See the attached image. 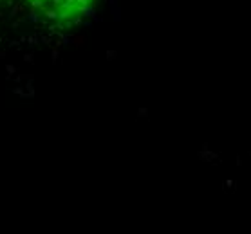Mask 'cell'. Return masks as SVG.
Wrapping results in <instances>:
<instances>
[{
  "mask_svg": "<svg viewBox=\"0 0 251 234\" xmlns=\"http://www.w3.org/2000/svg\"><path fill=\"white\" fill-rule=\"evenodd\" d=\"M25 9V4H22V2H18V4H15V5H13V7H11V13H9V15H7V18L9 20H15L18 15H20V13H22Z\"/></svg>",
  "mask_w": 251,
  "mask_h": 234,
  "instance_id": "cell-1",
  "label": "cell"
},
{
  "mask_svg": "<svg viewBox=\"0 0 251 234\" xmlns=\"http://www.w3.org/2000/svg\"><path fill=\"white\" fill-rule=\"evenodd\" d=\"M40 11H42L44 15H45V18H47V20H58V11L54 9V7H51V9H47L45 5H44V7L40 9Z\"/></svg>",
  "mask_w": 251,
  "mask_h": 234,
  "instance_id": "cell-2",
  "label": "cell"
},
{
  "mask_svg": "<svg viewBox=\"0 0 251 234\" xmlns=\"http://www.w3.org/2000/svg\"><path fill=\"white\" fill-rule=\"evenodd\" d=\"M71 42L76 45V47H80L81 43L85 42V36H71Z\"/></svg>",
  "mask_w": 251,
  "mask_h": 234,
  "instance_id": "cell-3",
  "label": "cell"
},
{
  "mask_svg": "<svg viewBox=\"0 0 251 234\" xmlns=\"http://www.w3.org/2000/svg\"><path fill=\"white\" fill-rule=\"evenodd\" d=\"M40 40H42V43H44V45L52 47V43H51V42H52V38H51V36H44V34H42V36H40Z\"/></svg>",
  "mask_w": 251,
  "mask_h": 234,
  "instance_id": "cell-4",
  "label": "cell"
},
{
  "mask_svg": "<svg viewBox=\"0 0 251 234\" xmlns=\"http://www.w3.org/2000/svg\"><path fill=\"white\" fill-rule=\"evenodd\" d=\"M71 24H72V25H81V24H83V18H81V15H80V16H74V18L71 20Z\"/></svg>",
  "mask_w": 251,
  "mask_h": 234,
  "instance_id": "cell-5",
  "label": "cell"
},
{
  "mask_svg": "<svg viewBox=\"0 0 251 234\" xmlns=\"http://www.w3.org/2000/svg\"><path fill=\"white\" fill-rule=\"evenodd\" d=\"M24 59L27 63H33V61H35V54H33V52H27V54L24 56Z\"/></svg>",
  "mask_w": 251,
  "mask_h": 234,
  "instance_id": "cell-6",
  "label": "cell"
},
{
  "mask_svg": "<svg viewBox=\"0 0 251 234\" xmlns=\"http://www.w3.org/2000/svg\"><path fill=\"white\" fill-rule=\"evenodd\" d=\"M25 42H27V45H36V43H38V40H36V36H27Z\"/></svg>",
  "mask_w": 251,
  "mask_h": 234,
  "instance_id": "cell-7",
  "label": "cell"
},
{
  "mask_svg": "<svg viewBox=\"0 0 251 234\" xmlns=\"http://www.w3.org/2000/svg\"><path fill=\"white\" fill-rule=\"evenodd\" d=\"M58 56H60V52H58V49H56V47H52V63H56V59H58Z\"/></svg>",
  "mask_w": 251,
  "mask_h": 234,
  "instance_id": "cell-8",
  "label": "cell"
},
{
  "mask_svg": "<svg viewBox=\"0 0 251 234\" xmlns=\"http://www.w3.org/2000/svg\"><path fill=\"white\" fill-rule=\"evenodd\" d=\"M116 58V51H108L107 52V59H114Z\"/></svg>",
  "mask_w": 251,
  "mask_h": 234,
  "instance_id": "cell-9",
  "label": "cell"
},
{
  "mask_svg": "<svg viewBox=\"0 0 251 234\" xmlns=\"http://www.w3.org/2000/svg\"><path fill=\"white\" fill-rule=\"evenodd\" d=\"M62 45H63V42H62V40H60V38L56 40V42H54V47H56V49H58V47H62Z\"/></svg>",
  "mask_w": 251,
  "mask_h": 234,
  "instance_id": "cell-10",
  "label": "cell"
},
{
  "mask_svg": "<svg viewBox=\"0 0 251 234\" xmlns=\"http://www.w3.org/2000/svg\"><path fill=\"white\" fill-rule=\"evenodd\" d=\"M16 69H15V67H13V65H7V72H9V74H13V72H15Z\"/></svg>",
  "mask_w": 251,
  "mask_h": 234,
  "instance_id": "cell-11",
  "label": "cell"
},
{
  "mask_svg": "<svg viewBox=\"0 0 251 234\" xmlns=\"http://www.w3.org/2000/svg\"><path fill=\"white\" fill-rule=\"evenodd\" d=\"M108 4H110V7H116V5H118V0H108Z\"/></svg>",
  "mask_w": 251,
  "mask_h": 234,
  "instance_id": "cell-12",
  "label": "cell"
},
{
  "mask_svg": "<svg viewBox=\"0 0 251 234\" xmlns=\"http://www.w3.org/2000/svg\"><path fill=\"white\" fill-rule=\"evenodd\" d=\"M4 2L7 4V5H11V7H13V5H15V0H4Z\"/></svg>",
  "mask_w": 251,
  "mask_h": 234,
  "instance_id": "cell-13",
  "label": "cell"
},
{
  "mask_svg": "<svg viewBox=\"0 0 251 234\" xmlns=\"http://www.w3.org/2000/svg\"><path fill=\"white\" fill-rule=\"evenodd\" d=\"M5 56V52H2V51H0V58H4Z\"/></svg>",
  "mask_w": 251,
  "mask_h": 234,
  "instance_id": "cell-14",
  "label": "cell"
},
{
  "mask_svg": "<svg viewBox=\"0 0 251 234\" xmlns=\"http://www.w3.org/2000/svg\"><path fill=\"white\" fill-rule=\"evenodd\" d=\"M0 4H4V0H0Z\"/></svg>",
  "mask_w": 251,
  "mask_h": 234,
  "instance_id": "cell-15",
  "label": "cell"
},
{
  "mask_svg": "<svg viewBox=\"0 0 251 234\" xmlns=\"http://www.w3.org/2000/svg\"><path fill=\"white\" fill-rule=\"evenodd\" d=\"M0 43H2V38H0Z\"/></svg>",
  "mask_w": 251,
  "mask_h": 234,
  "instance_id": "cell-16",
  "label": "cell"
}]
</instances>
